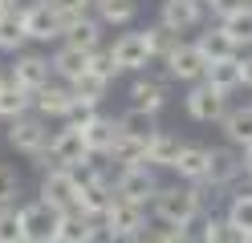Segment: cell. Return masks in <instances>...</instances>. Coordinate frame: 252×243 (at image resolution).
<instances>
[{
  "label": "cell",
  "mask_w": 252,
  "mask_h": 243,
  "mask_svg": "<svg viewBox=\"0 0 252 243\" xmlns=\"http://www.w3.org/2000/svg\"><path fill=\"white\" fill-rule=\"evenodd\" d=\"M240 154H244V174H252V142L244 146V150H240Z\"/></svg>",
  "instance_id": "f6af8a7d"
},
{
  "label": "cell",
  "mask_w": 252,
  "mask_h": 243,
  "mask_svg": "<svg viewBox=\"0 0 252 243\" xmlns=\"http://www.w3.org/2000/svg\"><path fill=\"white\" fill-rule=\"evenodd\" d=\"M114 190L122 194V199L147 203V199H155V194H159V178H155L151 162H143V166H122V174H118Z\"/></svg>",
  "instance_id": "9c48e42d"
},
{
  "label": "cell",
  "mask_w": 252,
  "mask_h": 243,
  "mask_svg": "<svg viewBox=\"0 0 252 243\" xmlns=\"http://www.w3.org/2000/svg\"><path fill=\"white\" fill-rule=\"evenodd\" d=\"M224 134L232 146H248L252 142V106H240V109H228L224 113Z\"/></svg>",
  "instance_id": "4316f807"
},
{
  "label": "cell",
  "mask_w": 252,
  "mask_h": 243,
  "mask_svg": "<svg viewBox=\"0 0 252 243\" xmlns=\"http://www.w3.org/2000/svg\"><path fill=\"white\" fill-rule=\"evenodd\" d=\"M110 243H143V235H130V231H114Z\"/></svg>",
  "instance_id": "ee69618b"
},
{
  "label": "cell",
  "mask_w": 252,
  "mask_h": 243,
  "mask_svg": "<svg viewBox=\"0 0 252 243\" xmlns=\"http://www.w3.org/2000/svg\"><path fill=\"white\" fill-rule=\"evenodd\" d=\"M203 0H163V25L175 28V32H187L203 21Z\"/></svg>",
  "instance_id": "9a60e30c"
},
{
  "label": "cell",
  "mask_w": 252,
  "mask_h": 243,
  "mask_svg": "<svg viewBox=\"0 0 252 243\" xmlns=\"http://www.w3.org/2000/svg\"><path fill=\"white\" fill-rule=\"evenodd\" d=\"M220 25L228 28V37L236 41V49H240V45H252V4L236 8V12H232V16H224Z\"/></svg>",
  "instance_id": "d6a6232c"
},
{
  "label": "cell",
  "mask_w": 252,
  "mask_h": 243,
  "mask_svg": "<svg viewBox=\"0 0 252 243\" xmlns=\"http://www.w3.org/2000/svg\"><path fill=\"white\" fill-rule=\"evenodd\" d=\"M244 85H252V57H244Z\"/></svg>",
  "instance_id": "bcb514c9"
},
{
  "label": "cell",
  "mask_w": 252,
  "mask_h": 243,
  "mask_svg": "<svg viewBox=\"0 0 252 243\" xmlns=\"http://www.w3.org/2000/svg\"><path fill=\"white\" fill-rule=\"evenodd\" d=\"M130 106L159 113L167 106V85H163V81H155V77H138L134 85H130Z\"/></svg>",
  "instance_id": "7402d4cb"
},
{
  "label": "cell",
  "mask_w": 252,
  "mask_h": 243,
  "mask_svg": "<svg viewBox=\"0 0 252 243\" xmlns=\"http://www.w3.org/2000/svg\"><path fill=\"white\" fill-rule=\"evenodd\" d=\"M143 203H134V199H122V194H114V203L106 207V215H102V223L110 227V231H130V235H138L143 231Z\"/></svg>",
  "instance_id": "4fadbf2b"
},
{
  "label": "cell",
  "mask_w": 252,
  "mask_h": 243,
  "mask_svg": "<svg viewBox=\"0 0 252 243\" xmlns=\"http://www.w3.org/2000/svg\"><path fill=\"white\" fill-rule=\"evenodd\" d=\"M114 57H118V65L122 69H147V65L155 61V49H151V37L147 32H126V37H118L114 41Z\"/></svg>",
  "instance_id": "7c38bea8"
},
{
  "label": "cell",
  "mask_w": 252,
  "mask_h": 243,
  "mask_svg": "<svg viewBox=\"0 0 252 243\" xmlns=\"http://www.w3.org/2000/svg\"><path fill=\"white\" fill-rule=\"evenodd\" d=\"M147 150H151V142H143V138H134V134H118V142H114V150H110L106 158L110 162H118V166H143L147 162Z\"/></svg>",
  "instance_id": "cb8c5ba5"
},
{
  "label": "cell",
  "mask_w": 252,
  "mask_h": 243,
  "mask_svg": "<svg viewBox=\"0 0 252 243\" xmlns=\"http://www.w3.org/2000/svg\"><path fill=\"white\" fill-rule=\"evenodd\" d=\"M82 134H86V146H90V150L106 158L110 150H114V142H118V134H122V126H118V122H110V118H98V113H94V118L82 126Z\"/></svg>",
  "instance_id": "e0dca14e"
},
{
  "label": "cell",
  "mask_w": 252,
  "mask_h": 243,
  "mask_svg": "<svg viewBox=\"0 0 252 243\" xmlns=\"http://www.w3.org/2000/svg\"><path fill=\"white\" fill-rule=\"evenodd\" d=\"M25 41H29V28H25L21 8L8 12V16H0V49H4V53H21Z\"/></svg>",
  "instance_id": "f546056e"
},
{
  "label": "cell",
  "mask_w": 252,
  "mask_h": 243,
  "mask_svg": "<svg viewBox=\"0 0 252 243\" xmlns=\"http://www.w3.org/2000/svg\"><path fill=\"white\" fill-rule=\"evenodd\" d=\"M199 49H203V57L208 61H224V57H236V41L228 37V28L220 25V28H208L203 37L195 41Z\"/></svg>",
  "instance_id": "f1b7e54d"
},
{
  "label": "cell",
  "mask_w": 252,
  "mask_h": 243,
  "mask_svg": "<svg viewBox=\"0 0 252 243\" xmlns=\"http://www.w3.org/2000/svg\"><path fill=\"white\" fill-rule=\"evenodd\" d=\"M143 243H183V227H163V231L143 235Z\"/></svg>",
  "instance_id": "7bdbcfd3"
},
{
  "label": "cell",
  "mask_w": 252,
  "mask_h": 243,
  "mask_svg": "<svg viewBox=\"0 0 252 243\" xmlns=\"http://www.w3.org/2000/svg\"><path fill=\"white\" fill-rule=\"evenodd\" d=\"M228 219L240 227L244 235L252 231V194H232V203H228Z\"/></svg>",
  "instance_id": "d590c367"
},
{
  "label": "cell",
  "mask_w": 252,
  "mask_h": 243,
  "mask_svg": "<svg viewBox=\"0 0 252 243\" xmlns=\"http://www.w3.org/2000/svg\"><path fill=\"white\" fill-rule=\"evenodd\" d=\"M244 174V154L236 146H212V162H208V178L203 183L212 187H228Z\"/></svg>",
  "instance_id": "8fae6325"
},
{
  "label": "cell",
  "mask_w": 252,
  "mask_h": 243,
  "mask_svg": "<svg viewBox=\"0 0 252 243\" xmlns=\"http://www.w3.org/2000/svg\"><path fill=\"white\" fill-rule=\"evenodd\" d=\"M90 69L102 73L106 81H114V77L122 73V65H118V57H114V49H102V45H98V49H94V57H90Z\"/></svg>",
  "instance_id": "8d00e7d4"
},
{
  "label": "cell",
  "mask_w": 252,
  "mask_h": 243,
  "mask_svg": "<svg viewBox=\"0 0 252 243\" xmlns=\"http://www.w3.org/2000/svg\"><path fill=\"white\" fill-rule=\"evenodd\" d=\"M8 12H17V4L12 0H0V16H8Z\"/></svg>",
  "instance_id": "7dc6e473"
},
{
  "label": "cell",
  "mask_w": 252,
  "mask_h": 243,
  "mask_svg": "<svg viewBox=\"0 0 252 243\" xmlns=\"http://www.w3.org/2000/svg\"><path fill=\"white\" fill-rule=\"evenodd\" d=\"M114 194H118V190L110 187L106 170H94V174L82 178V187H77V211H86L90 219H102L106 207L114 203Z\"/></svg>",
  "instance_id": "8992f818"
},
{
  "label": "cell",
  "mask_w": 252,
  "mask_h": 243,
  "mask_svg": "<svg viewBox=\"0 0 252 243\" xmlns=\"http://www.w3.org/2000/svg\"><path fill=\"white\" fill-rule=\"evenodd\" d=\"M147 37H151L155 57H167L171 49L179 45V32H175V28H167V25H155V28H147Z\"/></svg>",
  "instance_id": "74e56055"
},
{
  "label": "cell",
  "mask_w": 252,
  "mask_h": 243,
  "mask_svg": "<svg viewBox=\"0 0 252 243\" xmlns=\"http://www.w3.org/2000/svg\"><path fill=\"white\" fill-rule=\"evenodd\" d=\"M49 142H53V138H49V130H45V122H41V118H29V113L12 118V126H8V146H12V150L41 154Z\"/></svg>",
  "instance_id": "ba28073f"
},
{
  "label": "cell",
  "mask_w": 252,
  "mask_h": 243,
  "mask_svg": "<svg viewBox=\"0 0 252 243\" xmlns=\"http://www.w3.org/2000/svg\"><path fill=\"white\" fill-rule=\"evenodd\" d=\"M21 227H25V239H37V243H57V227H61V211L49 207L45 199L21 207Z\"/></svg>",
  "instance_id": "277c9868"
},
{
  "label": "cell",
  "mask_w": 252,
  "mask_h": 243,
  "mask_svg": "<svg viewBox=\"0 0 252 243\" xmlns=\"http://www.w3.org/2000/svg\"><path fill=\"white\" fill-rule=\"evenodd\" d=\"M33 102H37V93H33V89H25L12 73L0 81V118H8V122H12V118H21V113H29V106H33Z\"/></svg>",
  "instance_id": "2e32d148"
},
{
  "label": "cell",
  "mask_w": 252,
  "mask_h": 243,
  "mask_svg": "<svg viewBox=\"0 0 252 243\" xmlns=\"http://www.w3.org/2000/svg\"><path fill=\"white\" fill-rule=\"evenodd\" d=\"M49 73H57V69H53V61H45V57H37V53H17V65H12V77H17L25 89L41 93L45 85H49Z\"/></svg>",
  "instance_id": "5bb4252c"
},
{
  "label": "cell",
  "mask_w": 252,
  "mask_h": 243,
  "mask_svg": "<svg viewBox=\"0 0 252 243\" xmlns=\"http://www.w3.org/2000/svg\"><path fill=\"white\" fill-rule=\"evenodd\" d=\"M208 85H216L220 93H232V89H240L244 85V61L240 57H224V61H212L208 65Z\"/></svg>",
  "instance_id": "d6986e66"
},
{
  "label": "cell",
  "mask_w": 252,
  "mask_h": 243,
  "mask_svg": "<svg viewBox=\"0 0 252 243\" xmlns=\"http://www.w3.org/2000/svg\"><path fill=\"white\" fill-rule=\"evenodd\" d=\"M21 243H37V239H21Z\"/></svg>",
  "instance_id": "681fc988"
},
{
  "label": "cell",
  "mask_w": 252,
  "mask_h": 243,
  "mask_svg": "<svg viewBox=\"0 0 252 243\" xmlns=\"http://www.w3.org/2000/svg\"><path fill=\"white\" fill-rule=\"evenodd\" d=\"M25 227H21V211L12 203H0V243H21Z\"/></svg>",
  "instance_id": "836d02e7"
},
{
  "label": "cell",
  "mask_w": 252,
  "mask_h": 243,
  "mask_svg": "<svg viewBox=\"0 0 252 243\" xmlns=\"http://www.w3.org/2000/svg\"><path fill=\"white\" fill-rule=\"evenodd\" d=\"M21 16H25V28H29V37H33V41H57V37H65L61 12L49 4V0H37V4L21 8Z\"/></svg>",
  "instance_id": "52a82bcc"
},
{
  "label": "cell",
  "mask_w": 252,
  "mask_h": 243,
  "mask_svg": "<svg viewBox=\"0 0 252 243\" xmlns=\"http://www.w3.org/2000/svg\"><path fill=\"white\" fill-rule=\"evenodd\" d=\"M49 4L61 12V25H69V21H77V16H86V8L94 4V0H49Z\"/></svg>",
  "instance_id": "f35d334b"
},
{
  "label": "cell",
  "mask_w": 252,
  "mask_h": 243,
  "mask_svg": "<svg viewBox=\"0 0 252 243\" xmlns=\"http://www.w3.org/2000/svg\"><path fill=\"white\" fill-rule=\"evenodd\" d=\"M106 85H110V81H106L102 73H94V69H86L82 77L69 81V89H73V97H77V106H82V109H94V106H98L102 97H106Z\"/></svg>",
  "instance_id": "603a6c76"
},
{
  "label": "cell",
  "mask_w": 252,
  "mask_h": 243,
  "mask_svg": "<svg viewBox=\"0 0 252 243\" xmlns=\"http://www.w3.org/2000/svg\"><path fill=\"white\" fill-rule=\"evenodd\" d=\"M208 162H212V150H208V146H183L175 170H179V178L203 183V178H208Z\"/></svg>",
  "instance_id": "d4e9b609"
},
{
  "label": "cell",
  "mask_w": 252,
  "mask_h": 243,
  "mask_svg": "<svg viewBox=\"0 0 252 243\" xmlns=\"http://www.w3.org/2000/svg\"><path fill=\"white\" fill-rule=\"evenodd\" d=\"M102 25H130L138 12V0H94Z\"/></svg>",
  "instance_id": "4dcf8cb0"
},
{
  "label": "cell",
  "mask_w": 252,
  "mask_h": 243,
  "mask_svg": "<svg viewBox=\"0 0 252 243\" xmlns=\"http://www.w3.org/2000/svg\"><path fill=\"white\" fill-rule=\"evenodd\" d=\"M98 223H94L86 211H61V227H57V243H90Z\"/></svg>",
  "instance_id": "ffe728a7"
},
{
  "label": "cell",
  "mask_w": 252,
  "mask_h": 243,
  "mask_svg": "<svg viewBox=\"0 0 252 243\" xmlns=\"http://www.w3.org/2000/svg\"><path fill=\"white\" fill-rule=\"evenodd\" d=\"M118 126L126 130V134H134V138H143V142H151L155 134H159V130H155V113L151 109H138V106H130L118 118Z\"/></svg>",
  "instance_id": "1f68e13d"
},
{
  "label": "cell",
  "mask_w": 252,
  "mask_h": 243,
  "mask_svg": "<svg viewBox=\"0 0 252 243\" xmlns=\"http://www.w3.org/2000/svg\"><path fill=\"white\" fill-rule=\"evenodd\" d=\"M77 187H82L77 170L53 166V170H45V178H41V199L49 207H57V211H73L77 207Z\"/></svg>",
  "instance_id": "3957f363"
},
{
  "label": "cell",
  "mask_w": 252,
  "mask_h": 243,
  "mask_svg": "<svg viewBox=\"0 0 252 243\" xmlns=\"http://www.w3.org/2000/svg\"><path fill=\"white\" fill-rule=\"evenodd\" d=\"M183 243H208V215H203V219L195 215L191 223L183 227Z\"/></svg>",
  "instance_id": "60d3db41"
},
{
  "label": "cell",
  "mask_w": 252,
  "mask_h": 243,
  "mask_svg": "<svg viewBox=\"0 0 252 243\" xmlns=\"http://www.w3.org/2000/svg\"><path fill=\"white\" fill-rule=\"evenodd\" d=\"M37 109H41V118H73L77 97H73V89H65V85H45V89L37 93Z\"/></svg>",
  "instance_id": "ac0fdd59"
},
{
  "label": "cell",
  "mask_w": 252,
  "mask_h": 243,
  "mask_svg": "<svg viewBox=\"0 0 252 243\" xmlns=\"http://www.w3.org/2000/svg\"><path fill=\"white\" fill-rule=\"evenodd\" d=\"M179 154H183V142H179V138H171V134H163V130H159V134L151 138L147 162H151V166H171V170H175Z\"/></svg>",
  "instance_id": "83f0119b"
},
{
  "label": "cell",
  "mask_w": 252,
  "mask_h": 243,
  "mask_svg": "<svg viewBox=\"0 0 252 243\" xmlns=\"http://www.w3.org/2000/svg\"><path fill=\"white\" fill-rule=\"evenodd\" d=\"M0 81H4V73H0Z\"/></svg>",
  "instance_id": "f907efd6"
},
{
  "label": "cell",
  "mask_w": 252,
  "mask_h": 243,
  "mask_svg": "<svg viewBox=\"0 0 252 243\" xmlns=\"http://www.w3.org/2000/svg\"><path fill=\"white\" fill-rule=\"evenodd\" d=\"M163 61H167V73L175 77V81H191V85L208 77V65H212L208 57H203V49H199V45H183V41L171 49Z\"/></svg>",
  "instance_id": "5b68a950"
},
{
  "label": "cell",
  "mask_w": 252,
  "mask_h": 243,
  "mask_svg": "<svg viewBox=\"0 0 252 243\" xmlns=\"http://www.w3.org/2000/svg\"><path fill=\"white\" fill-rule=\"evenodd\" d=\"M155 215H159L167 227H187L195 215H199V190L195 187H159V194H155Z\"/></svg>",
  "instance_id": "6da1fadb"
},
{
  "label": "cell",
  "mask_w": 252,
  "mask_h": 243,
  "mask_svg": "<svg viewBox=\"0 0 252 243\" xmlns=\"http://www.w3.org/2000/svg\"><path fill=\"white\" fill-rule=\"evenodd\" d=\"M208 243H244V231H240L232 219L208 215Z\"/></svg>",
  "instance_id": "e575fe53"
},
{
  "label": "cell",
  "mask_w": 252,
  "mask_h": 243,
  "mask_svg": "<svg viewBox=\"0 0 252 243\" xmlns=\"http://www.w3.org/2000/svg\"><path fill=\"white\" fill-rule=\"evenodd\" d=\"M90 158H94V150L86 146L82 126H73V122L49 142V162H53V166H69V170H77V166H90Z\"/></svg>",
  "instance_id": "7a4b0ae2"
},
{
  "label": "cell",
  "mask_w": 252,
  "mask_h": 243,
  "mask_svg": "<svg viewBox=\"0 0 252 243\" xmlns=\"http://www.w3.org/2000/svg\"><path fill=\"white\" fill-rule=\"evenodd\" d=\"M244 243H252V231H248V235H244Z\"/></svg>",
  "instance_id": "c3c4849f"
},
{
  "label": "cell",
  "mask_w": 252,
  "mask_h": 243,
  "mask_svg": "<svg viewBox=\"0 0 252 243\" xmlns=\"http://www.w3.org/2000/svg\"><path fill=\"white\" fill-rule=\"evenodd\" d=\"M90 57H94L90 49H77V45H69V41H65V45H61L57 53H53V69L65 77V81H73V77H82V73L90 69Z\"/></svg>",
  "instance_id": "44dd1931"
},
{
  "label": "cell",
  "mask_w": 252,
  "mask_h": 243,
  "mask_svg": "<svg viewBox=\"0 0 252 243\" xmlns=\"http://www.w3.org/2000/svg\"><path fill=\"white\" fill-rule=\"evenodd\" d=\"M203 4H208L220 21H224V16H232L236 8H244V4H252V0H203Z\"/></svg>",
  "instance_id": "b9f144b4"
},
{
  "label": "cell",
  "mask_w": 252,
  "mask_h": 243,
  "mask_svg": "<svg viewBox=\"0 0 252 243\" xmlns=\"http://www.w3.org/2000/svg\"><path fill=\"white\" fill-rule=\"evenodd\" d=\"M224 97L228 93H220L216 85H208V81L199 85V81H195L191 93H187V113H191L195 122H224V113H228Z\"/></svg>",
  "instance_id": "30bf717a"
},
{
  "label": "cell",
  "mask_w": 252,
  "mask_h": 243,
  "mask_svg": "<svg viewBox=\"0 0 252 243\" xmlns=\"http://www.w3.org/2000/svg\"><path fill=\"white\" fill-rule=\"evenodd\" d=\"M17 190H21V178H17V170L0 162V203H12V199H17Z\"/></svg>",
  "instance_id": "ab89813d"
},
{
  "label": "cell",
  "mask_w": 252,
  "mask_h": 243,
  "mask_svg": "<svg viewBox=\"0 0 252 243\" xmlns=\"http://www.w3.org/2000/svg\"><path fill=\"white\" fill-rule=\"evenodd\" d=\"M65 41L94 53V49H98V41H102V21H94V16H77V21L65 25Z\"/></svg>",
  "instance_id": "484cf974"
}]
</instances>
